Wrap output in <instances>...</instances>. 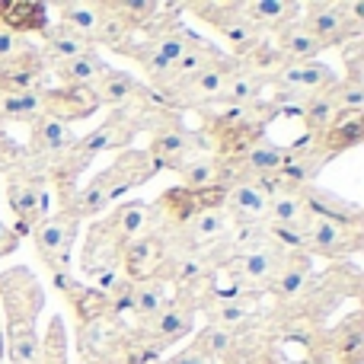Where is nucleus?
Masks as SVG:
<instances>
[{
	"instance_id": "obj_12",
	"label": "nucleus",
	"mask_w": 364,
	"mask_h": 364,
	"mask_svg": "<svg viewBox=\"0 0 364 364\" xmlns=\"http://www.w3.org/2000/svg\"><path fill=\"white\" fill-rule=\"evenodd\" d=\"M272 182H233L224 188V211L230 214L233 230L237 227H252V224H265V211L272 201Z\"/></svg>"
},
{
	"instance_id": "obj_29",
	"label": "nucleus",
	"mask_w": 364,
	"mask_h": 364,
	"mask_svg": "<svg viewBox=\"0 0 364 364\" xmlns=\"http://www.w3.org/2000/svg\"><path fill=\"white\" fill-rule=\"evenodd\" d=\"M265 87H269V77L240 64V68L227 77V87H224V93H220L218 102H224V106H250V102H262Z\"/></svg>"
},
{
	"instance_id": "obj_8",
	"label": "nucleus",
	"mask_w": 364,
	"mask_h": 364,
	"mask_svg": "<svg viewBox=\"0 0 364 364\" xmlns=\"http://www.w3.org/2000/svg\"><path fill=\"white\" fill-rule=\"evenodd\" d=\"M227 61H230V55H224L220 48H214L208 38H198V42L188 45L176 61H173L170 68L151 83V90L154 93H170V90H176V87H182V83L195 80L198 74H205V70H211V68H220V64H227Z\"/></svg>"
},
{
	"instance_id": "obj_22",
	"label": "nucleus",
	"mask_w": 364,
	"mask_h": 364,
	"mask_svg": "<svg viewBox=\"0 0 364 364\" xmlns=\"http://www.w3.org/2000/svg\"><path fill=\"white\" fill-rule=\"evenodd\" d=\"M314 220L307 208L304 192H275L269 201V211H265V227L272 230H291V233H304Z\"/></svg>"
},
{
	"instance_id": "obj_42",
	"label": "nucleus",
	"mask_w": 364,
	"mask_h": 364,
	"mask_svg": "<svg viewBox=\"0 0 364 364\" xmlns=\"http://www.w3.org/2000/svg\"><path fill=\"white\" fill-rule=\"evenodd\" d=\"M4 138H6V134H4V125H0V144H4Z\"/></svg>"
},
{
	"instance_id": "obj_19",
	"label": "nucleus",
	"mask_w": 364,
	"mask_h": 364,
	"mask_svg": "<svg viewBox=\"0 0 364 364\" xmlns=\"http://www.w3.org/2000/svg\"><path fill=\"white\" fill-rule=\"evenodd\" d=\"M74 144H77V134L70 132V125H64L58 119H38V122H32V134H29V147L26 151H29V157L38 166H45L48 160L68 154Z\"/></svg>"
},
{
	"instance_id": "obj_14",
	"label": "nucleus",
	"mask_w": 364,
	"mask_h": 364,
	"mask_svg": "<svg viewBox=\"0 0 364 364\" xmlns=\"http://www.w3.org/2000/svg\"><path fill=\"white\" fill-rule=\"evenodd\" d=\"M198 147H208L205 144V134L201 132H188L186 125H173V128H164L151 138V147H147V157H151L154 170H179V164L195 154Z\"/></svg>"
},
{
	"instance_id": "obj_25",
	"label": "nucleus",
	"mask_w": 364,
	"mask_h": 364,
	"mask_svg": "<svg viewBox=\"0 0 364 364\" xmlns=\"http://www.w3.org/2000/svg\"><path fill=\"white\" fill-rule=\"evenodd\" d=\"M0 23L23 38L32 32H42L51 23L48 4H42V0H4L0 4Z\"/></svg>"
},
{
	"instance_id": "obj_40",
	"label": "nucleus",
	"mask_w": 364,
	"mask_h": 364,
	"mask_svg": "<svg viewBox=\"0 0 364 364\" xmlns=\"http://www.w3.org/2000/svg\"><path fill=\"white\" fill-rule=\"evenodd\" d=\"M342 364H364V355H355V358H346Z\"/></svg>"
},
{
	"instance_id": "obj_37",
	"label": "nucleus",
	"mask_w": 364,
	"mask_h": 364,
	"mask_svg": "<svg viewBox=\"0 0 364 364\" xmlns=\"http://www.w3.org/2000/svg\"><path fill=\"white\" fill-rule=\"evenodd\" d=\"M336 352H339V361L355 358V355H364V329H361V316H348L346 323L336 333Z\"/></svg>"
},
{
	"instance_id": "obj_26",
	"label": "nucleus",
	"mask_w": 364,
	"mask_h": 364,
	"mask_svg": "<svg viewBox=\"0 0 364 364\" xmlns=\"http://www.w3.org/2000/svg\"><path fill=\"white\" fill-rule=\"evenodd\" d=\"M310 272H314V259L307 252H288L278 269L275 282H272L269 294L282 297V301H291V297H301L310 284Z\"/></svg>"
},
{
	"instance_id": "obj_18",
	"label": "nucleus",
	"mask_w": 364,
	"mask_h": 364,
	"mask_svg": "<svg viewBox=\"0 0 364 364\" xmlns=\"http://www.w3.org/2000/svg\"><path fill=\"white\" fill-rule=\"evenodd\" d=\"M48 80L51 70L42 61L38 48L0 68V93H38V90H48Z\"/></svg>"
},
{
	"instance_id": "obj_21",
	"label": "nucleus",
	"mask_w": 364,
	"mask_h": 364,
	"mask_svg": "<svg viewBox=\"0 0 364 364\" xmlns=\"http://www.w3.org/2000/svg\"><path fill=\"white\" fill-rule=\"evenodd\" d=\"M45 106H48L45 119H58L64 125H70L77 119L93 115L100 109V102H96L93 90H87V87H58V90L48 87L45 90Z\"/></svg>"
},
{
	"instance_id": "obj_16",
	"label": "nucleus",
	"mask_w": 364,
	"mask_h": 364,
	"mask_svg": "<svg viewBox=\"0 0 364 364\" xmlns=\"http://www.w3.org/2000/svg\"><path fill=\"white\" fill-rule=\"evenodd\" d=\"M154 173L157 170H154L147 151H134V147H128V151H122L119 160H115L109 170H102L100 176H102V182H106L109 201H115V198H122V195H128L132 188L144 186Z\"/></svg>"
},
{
	"instance_id": "obj_9",
	"label": "nucleus",
	"mask_w": 364,
	"mask_h": 364,
	"mask_svg": "<svg viewBox=\"0 0 364 364\" xmlns=\"http://www.w3.org/2000/svg\"><path fill=\"white\" fill-rule=\"evenodd\" d=\"M301 23L314 32L316 42H320L323 48L346 45V42H352V38L361 36V29L348 19L346 4H333V0H316V4H307L304 6Z\"/></svg>"
},
{
	"instance_id": "obj_35",
	"label": "nucleus",
	"mask_w": 364,
	"mask_h": 364,
	"mask_svg": "<svg viewBox=\"0 0 364 364\" xmlns=\"http://www.w3.org/2000/svg\"><path fill=\"white\" fill-rule=\"evenodd\" d=\"M90 275V288L100 291L102 297H109V301H122V297L128 294V288H132V282L125 278V272L122 269H96V272H87Z\"/></svg>"
},
{
	"instance_id": "obj_32",
	"label": "nucleus",
	"mask_w": 364,
	"mask_h": 364,
	"mask_svg": "<svg viewBox=\"0 0 364 364\" xmlns=\"http://www.w3.org/2000/svg\"><path fill=\"white\" fill-rule=\"evenodd\" d=\"M339 115L342 112L336 109L329 90H326V93H310L307 102H304V109H301V119H304V125H307V134H310V138H316V141H320L323 134H326L329 128L339 122Z\"/></svg>"
},
{
	"instance_id": "obj_5",
	"label": "nucleus",
	"mask_w": 364,
	"mask_h": 364,
	"mask_svg": "<svg viewBox=\"0 0 364 364\" xmlns=\"http://www.w3.org/2000/svg\"><path fill=\"white\" fill-rule=\"evenodd\" d=\"M77 230H80V220L68 211V208H58L55 214L42 220V224L32 230V240H36V252L45 265L55 272H70V252H74L77 243Z\"/></svg>"
},
{
	"instance_id": "obj_17",
	"label": "nucleus",
	"mask_w": 364,
	"mask_h": 364,
	"mask_svg": "<svg viewBox=\"0 0 364 364\" xmlns=\"http://www.w3.org/2000/svg\"><path fill=\"white\" fill-rule=\"evenodd\" d=\"M93 96H96V102H100V106H109V109H115V112H122V109L141 106V102L151 96V87H147V83H141V80H134L128 70L109 68L106 74L96 80Z\"/></svg>"
},
{
	"instance_id": "obj_15",
	"label": "nucleus",
	"mask_w": 364,
	"mask_h": 364,
	"mask_svg": "<svg viewBox=\"0 0 364 364\" xmlns=\"http://www.w3.org/2000/svg\"><path fill=\"white\" fill-rule=\"evenodd\" d=\"M336 83H339V74L326 61H301V64L284 61L275 74H269V87H291L301 90V93H326Z\"/></svg>"
},
{
	"instance_id": "obj_13",
	"label": "nucleus",
	"mask_w": 364,
	"mask_h": 364,
	"mask_svg": "<svg viewBox=\"0 0 364 364\" xmlns=\"http://www.w3.org/2000/svg\"><path fill=\"white\" fill-rule=\"evenodd\" d=\"M141 132V115L138 106L134 109H122L112 119H106L100 128H93L90 134L77 138V147L83 154H102V151H128V144L134 141V134Z\"/></svg>"
},
{
	"instance_id": "obj_33",
	"label": "nucleus",
	"mask_w": 364,
	"mask_h": 364,
	"mask_svg": "<svg viewBox=\"0 0 364 364\" xmlns=\"http://www.w3.org/2000/svg\"><path fill=\"white\" fill-rule=\"evenodd\" d=\"M361 138H364V119H361V115L342 112L339 122H336V125L320 138V144H323V151H326L329 157H336V154H342V151L358 147Z\"/></svg>"
},
{
	"instance_id": "obj_38",
	"label": "nucleus",
	"mask_w": 364,
	"mask_h": 364,
	"mask_svg": "<svg viewBox=\"0 0 364 364\" xmlns=\"http://www.w3.org/2000/svg\"><path fill=\"white\" fill-rule=\"evenodd\" d=\"M29 51H32V45L26 42L23 36L10 32L4 23H0V68L10 64V61H16V58H23V55H29Z\"/></svg>"
},
{
	"instance_id": "obj_11",
	"label": "nucleus",
	"mask_w": 364,
	"mask_h": 364,
	"mask_svg": "<svg viewBox=\"0 0 364 364\" xmlns=\"http://www.w3.org/2000/svg\"><path fill=\"white\" fill-rule=\"evenodd\" d=\"M237 68H240V61L230 58V61L220 64V68L205 70V74H198L195 80L182 83V87L170 90V93H160V96H164L176 112H182V109H205V106H211V102L220 100V93H224V87H227V77H230Z\"/></svg>"
},
{
	"instance_id": "obj_2",
	"label": "nucleus",
	"mask_w": 364,
	"mask_h": 364,
	"mask_svg": "<svg viewBox=\"0 0 364 364\" xmlns=\"http://www.w3.org/2000/svg\"><path fill=\"white\" fill-rule=\"evenodd\" d=\"M61 23H68L70 29H77L90 45H109L119 51L122 42H128L132 32L125 29L119 16L112 13L109 4H93V0H64L58 4Z\"/></svg>"
},
{
	"instance_id": "obj_31",
	"label": "nucleus",
	"mask_w": 364,
	"mask_h": 364,
	"mask_svg": "<svg viewBox=\"0 0 364 364\" xmlns=\"http://www.w3.org/2000/svg\"><path fill=\"white\" fill-rule=\"evenodd\" d=\"M205 314L211 320V326L237 329L240 323H246L256 314V297H211L205 304Z\"/></svg>"
},
{
	"instance_id": "obj_36",
	"label": "nucleus",
	"mask_w": 364,
	"mask_h": 364,
	"mask_svg": "<svg viewBox=\"0 0 364 364\" xmlns=\"http://www.w3.org/2000/svg\"><path fill=\"white\" fill-rule=\"evenodd\" d=\"M329 96H333L339 112H348V115L364 112V80H348V77H342V80L329 90Z\"/></svg>"
},
{
	"instance_id": "obj_4",
	"label": "nucleus",
	"mask_w": 364,
	"mask_h": 364,
	"mask_svg": "<svg viewBox=\"0 0 364 364\" xmlns=\"http://www.w3.org/2000/svg\"><path fill=\"white\" fill-rule=\"evenodd\" d=\"M0 297L6 307V329H29L45 304L38 278L23 265L0 275Z\"/></svg>"
},
{
	"instance_id": "obj_41",
	"label": "nucleus",
	"mask_w": 364,
	"mask_h": 364,
	"mask_svg": "<svg viewBox=\"0 0 364 364\" xmlns=\"http://www.w3.org/2000/svg\"><path fill=\"white\" fill-rule=\"evenodd\" d=\"M0 358H4V329H0Z\"/></svg>"
},
{
	"instance_id": "obj_28",
	"label": "nucleus",
	"mask_w": 364,
	"mask_h": 364,
	"mask_svg": "<svg viewBox=\"0 0 364 364\" xmlns=\"http://www.w3.org/2000/svg\"><path fill=\"white\" fill-rule=\"evenodd\" d=\"M304 198L314 218H326V220H339V224H361V208L355 201H346L339 195H333L329 188H316L307 186Z\"/></svg>"
},
{
	"instance_id": "obj_23",
	"label": "nucleus",
	"mask_w": 364,
	"mask_h": 364,
	"mask_svg": "<svg viewBox=\"0 0 364 364\" xmlns=\"http://www.w3.org/2000/svg\"><path fill=\"white\" fill-rule=\"evenodd\" d=\"M182 182L188 192H201V188H224V164H220L218 154H211L208 147H198L195 154H188L179 164Z\"/></svg>"
},
{
	"instance_id": "obj_20",
	"label": "nucleus",
	"mask_w": 364,
	"mask_h": 364,
	"mask_svg": "<svg viewBox=\"0 0 364 364\" xmlns=\"http://www.w3.org/2000/svg\"><path fill=\"white\" fill-rule=\"evenodd\" d=\"M38 36H42L38 55H42L45 64H48V70L58 68V64H64V61H70V58H77V55L93 51V45H90L77 29H70L68 23H61V19H58V23H48Z\"/></svg>"
},
{
	"instance_id": "obj_7",
	"label": "nucleus",
	"mask_w": 364,
	"mask_h": 364,
	"mask_svg": "<svg viewBox=\"0 0 364 364\" xmlns=\"http://www.w3.org/2000/svg\"><path fill=\"white\" fill-rule=\"evenodd\" d=\"M170 233H166V227L157 224V218H154V227L151 230H144L141 237H134L132 243L125 246V252H122V272H125L128 282H144V278H157L160 265L166 262V256H170Z\"/></svg>"
},
{
	"instance_id": "obj_27",
	"label": "nucleus",
	"mask_w": 364,
	"mask_h": 364,
	"mask_svg": "<svg viewBox=\"0 0 364 364\" xmlns=\"http://www.w3.org/2000/svg\"><path fill=\"white\" fill-rule=\"evenodd\" d=\"M240 13L265 36V32H278L282 26L294 23L301 6L291 0H250V4H240Z\"/></svg>"
},
{
	"instance_id": "obj_30",
	"label": "nucleus",
	"mask_w": 364,
	"mask_h": 364,
	"mask_svg": "<svg viewBox=\"0 0 364 364\" xmlns=\"http://www.w3.org/2000/svg\"><path fill=\"white\" fill-rule=\"evenodd\" d=\"M106 70H109V64L102 61L96 51H87V55H77V58H70V61L51 68V74L61 80V87H87V90H93L96 80H100Z\"/></svg>"
},
{
	"instance_id": "obj_1",
	"label": "nucleus",
	"mask_w": 364,
	"mask_h": 364,
	"mask_svg": "<svg viewBox=\"0 0 364 364\" xmlns=\"http://www.w3.org/2000/svg\"><path fill=\"white\" fill-rule=\"evenodd\" d=\"M154 227V208L147 201H125L106 220H96L90 227L87 246H83V272L96 269H119L122 252L134 237Z\"/></svg>"
},
{
	"instance_id": "obj_24",
	"label": "nucleus",
	"mask_w": 364,
	"mask_h": 364,
	"mask_svg": "<svg viewBox=\"0 0 364 364\" xmlns=\"http://www.w3.org/2000/svg\"><path fill=\"white\" fill-rule=\"evenodd\" d=\"M272 48L278 51V58L288 64H301V61H316V55L323 51V45L316 42V36L301 23V16L294 23L282 26L275 32V45Z\"/></svg>"
},
{
	"instance_id": "obj_6",
	"label": "nucleus",
	"mask_w": 364,
	"mask_h": 364,
	"mask_svg": "<svg viewBox=\"0 0 364 364\" xmlns=\"http://www.w3.org/2000/svg\"><path fill=\"white\" fill-rule=\"evenodd\" d=\"M192 10L201 13V19L211 23L214 29L220 32L224 42H230L233 58H237V61L250 58L252 51L265 45V36L243 16V13H240V4H195Z\"/></svg>"
},
{
	"instance_id": "obj_10",
	"label": "nucleus",
	"mask_w": 364,
	"mask_h": 364,
	"mask_svg": "<svg viewBox=\"0 0 364 364\" xmlns=\"http://www.w3.org/2000/svg\"><path fill=\"white\" fill-rule=\"evenodd\" d=\"M361 250V224H339V220L314 218L304 230V252L307 256H348Z\"/></svg>"
},
{
	"instance_id": "obj_34",
	"label": "nucleus",
	"mask_w": 364,
	"mask_h": 364,
	"mask_svg": "<svg viewBox=\"0 0 364 364\" xmlns=\"http://www.w3.org/2000/svg\"><path fill=\"white\" fill-rule=\"evenodd\" d=\"M237 346H240V329H227V326H211L208 323L198 333V339L192 342V348H198L208 358H237Z\"/></svg>"
},
{
	"instance_id": "obj_3",
	"label": "nucleus",
	"mask_w": 364,
	"mask_h": 364,
	"mask_svg": "<svg viewBox=\"0 0 364 364\" xmlns=\"http://www.w3.org/2000/svg\"><path fill=\"white\" fill-rule=\"evenodd\" d=\"M42 166L32 160L26 170L13 173L6 182V201H10L13 214H16V237H29L45 218H48V186H45Z\"/></svg>"
},
{
	"instance_id": "obj_39",
	"label": "nucleus",
	"mask_w": 364,
	"mask_h": 364,
	"mask_svg": "<svg viewBox=\"0 0 364 364\" xmlns=\"http://www.w3.org/2000/svg\"><path fill=\"white\" fill-rule=\"evenodd\" d=\"M16 246H19V237L13 233V227H6L4 220H0V259L10 256V252L16 250Z\"/></svg>"
}]
</instances>
